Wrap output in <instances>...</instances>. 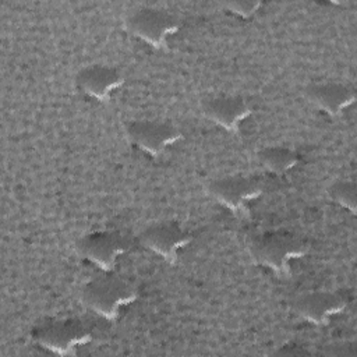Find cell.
<instances>
[{
	"label": "cell",
	"instance_id": "cell-1",
	"mask_svg": "<svg viewBox=\"0 0 357 357\" xmlns=\"http://www.w3.org/2000/svg\"><path fill=\"white\" fill-rule=\"evenodd\" d=\"M248 251L255 264L284 276L290 272V264L308 252V244L294 233L275 230L254 237Z\"/></svg>",
	"mask_w": 357,
	"mask_h": 357
},
{
	"label": "cell",
	"instance_id": "cell-3",
	"mask_svg": "<svg viewBox=\"0 0 357 357\" xmlns=\"http://www.w3.org/2000/svg\"><path fill=\"white\" fill-rule=\"evenodd\" d=\"M32 337L42 349L54 354L74 356L78 347L92 340V332L77 318H54L36 325Z\"/></svg>",
	"mask_w": 357,
	"mask_h": 357
},
{
	"label": "cell",
	"instance_id": "cell-10",
	"mask_svg": "<svg viewBox=\"0 0 357 357\" xmlns=\"http://www.w3.org/2000/svg\"><path fill=\"white\" fill-rule=\"evenodd\" d=\"M201 109L202 114L208 120L230 132H237L243 121L247 120L252 113L248 102L243 96L237 95H225L206 99L201 103Z\"/></svg>",
	"mask_w": 357,
	"mask_h": 357
},
{
	"label": "cell",
	"instance_id": "cell-4",
	"mask_svg": "<svg viewBox=\"0 0 357 357\" xmlns=\"http://www.w3.org/2000/svg\"><path fill=\"white\" fill-rule=\"evenodd\" d=\"M124 26L131 35L155 49L166 47L169 38L180 29L178 20L174 15L152 7L130 11L124 18Z\"/></svg>",
	"mask_w": 357,
	"mask_h": 357
},
{
	"label": "cell",
	"instance_id": "cell-11",
	"mask_svg": "<svg viewBox=\"0 0 357 357\" xmlns=\"http://www.w3.org/2000/svg\"><path fill=\"white\" fill-rule=\"evenodd\" d=\"M123 84L124 78L120 71L103 64L86 66L75 75L77 89L99 102H106Z\"/></svg>",
	"mask_w": 357,
	"mask_h": 357
},
{
	"label": "cell",
	"instance_id": "cell-12",
	"mask_svg": "<svg viewBox=\"0 0 357 357\" xmlns=\"http://www.w3.org/2000/svg\"><path fill=\"white\" fill-rule=\"evenodd\" d=\"M304 96L321 112L335 117L354 103L356 93L351 88L337 82L312 84L304 89Z\"/></svg>",
	"mask_w": 357,
	"mask_h": 357
},
{
	"label": "cell",
	"instance_id": "cell-2",
	"mask_svg": "<svg viewBox=\"0 0 357 357\" xmlns=\"http://www.w3.org/2000/svg\"><path fill=\"white\" fill-rule=\"evenodd\" d=\"M137 296L138 291L130 282L110 272L93 278L81 290L85 307L109 321L116 319L120 310L134 303Z\"/></svg>",
	"mask_w": 357,
	"mask_h": 357
},
{
	"label": "cell",
	"instance_id": "cell-14",
	"mask_svg": "<svg viewBox=\"0 0 357 357\" xmlns=\"http://www.w3.org/2000/svg\"><path fill=\"white\" fill-rule=\"evenodd\" d=\"M328 195L335 204L347 209L350 213H356L357 187L353 181H346V180L335 181L328 188Z\"/></svg>",
	"mask_w": 357,
	"mask_h": 357
},
{
	"label": "cell",
	"instance_id": "cell-8",
	"mask_svg": "<svg viewBox=\"0 0 357 357\" xmlns=\"http://www.w3.org/2000/svg\"><path fill=\"white\" fill-rule=\"evenodd\" d=\"M139 241L144 247L173 265L177 262L180 251L191 241V237L176 222H160L148 226L139 234Z\"/></svg>",
	"mask_w": 357,
	"mask_h": 357
},
{
	"label": "cell",
	"instance_id": "cell-9",
	"mask_svg": "<svg viewBox=\"0 0 357 357\" xmlns=\"http://www.w3.org/2000/svg\"><path fill=\"white\" fill-rule=\"evenodd\" d=\"M294 311L307 322L314 325H328L346 307L347 300L339 291H310L294 301Z\"/></svg>",
	"mask_w": 357,
	"mask_h": 357
},
{
	"label": "cell",
	"instance_id": "cell-5",
	"mask_svg": "<svg viewBox=\"0 0 357 357\" xmlns=\"http://www.w3.org/2000/svg\"><path fill=\"white\" fill-rule=\"evenodd\" d=\"M127 238L116 230H100L82 236L75 243L77 254L103 272H112L120 255L128 250Z\"/></svg>",
	"mask_w": 357,
	"mask_h": 357
},
{
	"label": "cell",
	"instance_id": "cell-7",
	"mask_svg": "<svg viewBox=\"0 0 357 357\" xmlns=\"http://www.w3.org/2000/svg\"><path fill=\"white\" fill-rule=\"evenodd\" d=\"M128 142L151 156H159L183 138L181 131L170 124L149 120L130 121L124 127Z\"/></svg>",
	"mask_w": 357,
	"mask_h": 357
},
{
	"label": "cell",
	"instance_id": "cell-13",
	"mask_svg": "<svg viewBox=\"0 0 357 357\" xmlns=\"http://www.w3.org/2000/svg\"><path fill=\"white\" fill-rule=\"evenodd\" d=\"M259 163L275 174H283L298 163V155L284 146H266L258 151Z\"/></svg>",
	"mask_w": 357,
	"mask_h": 357
},
{
	"label": "cell",
	"instance_id": "cell-6",
	"mask_svg": "<svg viewBox=\"0 0 357 357\" xmlns=\"http://www.w3.org/2000/svg\"><path fill=\"white\" fill-rule=\"evenodd\" d=\"M262 191L264 185L259 180L244 176L213 178L205 184V192L233 213L244 211L248 202L261 197Z\"/></svg>",
	"mask_w": 357,
	"mask_h": 357
},
{
	"label": "cell",
	"instance_id": "cell-15",
	"mask_svg": "<svg viewBox=\"0 0 357 357\" xmlns=\"http://www.w3.org/2000/svg\"><path fill=\"white\" fill-rule=\"evenodd\" d=\"M225 8L231 11L233 14L243 17V18H250L254 15L259 7L261 1H245V0H236V1H226L222 4Z\"/></svg>",
	"mask_w": 357,
	"mask_h": 357
}]
</instances>
